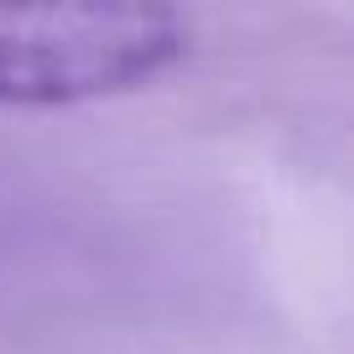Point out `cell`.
Segmentation results:
<instances>
[{"instance_id": "cell-1", "label": "cell", "mask_w": 354, "mask_h": 354, "mask_svg": "<svg viewBox=\"0 0 354 354\" xmlns=\"http://www.w3.org/2000/svg\"><path fill=\"white\" fill-rule=\"evenodd\" d=\"M172 11H0V104H73L141 88L183 57Z\"/></svg>"}]
</instances>
